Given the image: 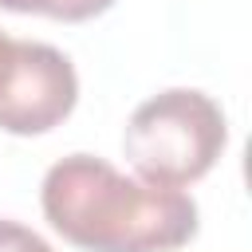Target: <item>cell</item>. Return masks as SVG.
<instances>
[{"label":"cell","mask_w":252,"mask_h":252,"mask_svg":"<svg viewBox=\"0 0 252 252\" xmlns=\"http://www.w3.org/2000/svg\"><path fill=\"white\" fill-rule=\"evenodd\" d=\"M47 224L83 252H173L197 236V201L169 185L118 173L110 161L71 154L43 177Z\"/></svg>","instance_id":"6da1fadb"},{"label":"cell","mask_w":252,"mask_h":252,"mask_svg":"<svg viewBox=\"0 0 252 252\" xmlns=\"http://www.w3.org/2000/svg\"><path fill=\"white\" fill-rule=\"evenodd\" d=\"M4 51H8V35H0V63H4Z\"/></svg>","instance_id":"8992f818"},{"label":"cell","mask_w":252,"mask_h":252,"mask_svg":"<svg viewBox=\"0 0 252 252\" xmlns=\"http://www.w3.org/2000/svg\"><path fill=\"white\" fill-rule=\"evenodd\" d=\"M79 102V75L71 59L35 39H8L0 63V130L4 134H47Z\"/></svg>","instance_id":"3957f363"},{"label":"cell","mask_w":252,"mask_h":252,"mask_svg":"<svg viewBox=\"0 0 252 252\" xmlns=\"http://www.w3.org/2000/svg\"><path fill=\"white\" fill-rule=\"evenodd\" d=\"M224 146H228L224 110L205 91L189 87H173L146 98L130 114L122 134V150L134 173L150 185L169 189L201 181L217 165Z\"/></svg>","instance_id":"7a4b0ae2"},{"label":"cell","mask_w":252,"mask_h":252,"mask_svg":"<svg viewBox=\"0 0 252 252\" xmlns=\"http://www.w3.org/2000/svg\"><path fill=\"white\" fill-rule=\"evenodd\" d=\"M114 0H0L4 12H20V16H47V20H63V24H83L94 20L110 8Z\"/></svg>","instance_id":"277c9868"},{"label":"cell","mask_w":252,"mask_h":252,"mask_svg":"<svg viewBox=\"0 0 252 252\" xmlns=\"http://www.w3.org/2000/svg\"><path fill=\"white\" fill-rule=\"evenodd\" d=\"M0 252H51V244L20 220H0Z\"/></svg>","instance_id":"5b68a950"}]
</instances>
